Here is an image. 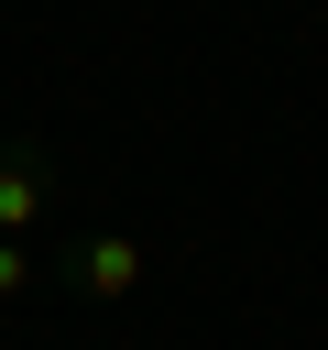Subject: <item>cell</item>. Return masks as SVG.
<instances>
[{
	"mask_svg": "<svg viewBox=\"0 0 328 350\" xmlns=\"http://www.w3.org/2000/svg\"><path fill=\"white\" fill-rule=\"evenodd\" d=\"M44 197H55V153H44L33 131H11V142H0V241H33Z\"/></svg>",
	"mask_w": 328,
	"mask_h": 350,
	"instance_id": "obj_2",
	"label": "cell"
},
{
	"mask_svg": "<svg viewBox=\"0 0 328 350\" xmlns=\"http://www.w3.org/2000/svg\"><path fill=\"white\" fill-rule=\"evenodd\" d=\"M44 273H55L77 306H131V295H142V241H131V230H77L66 252H44Z\"/></svg>",
	"mask_w": 328,
	"mask_h": 350,
	"instance_id": "obj_1",
	"label": "cell"
},
{
	"mask_svg": "<svg viewBox=\"0 0 328 350\" xmlns=\"http://www.w3.org/2000/svg\"><path fill=\"white\" fill-rule=\"evenodd\" d=\"M33 284H44V252L33 241H0V306H22Z\"/></svg>",
	"mask_w": 328,
	"mask_h": 350,
	"instance_id": "obj_3",
	"label": "cell"
}]
</instances>
